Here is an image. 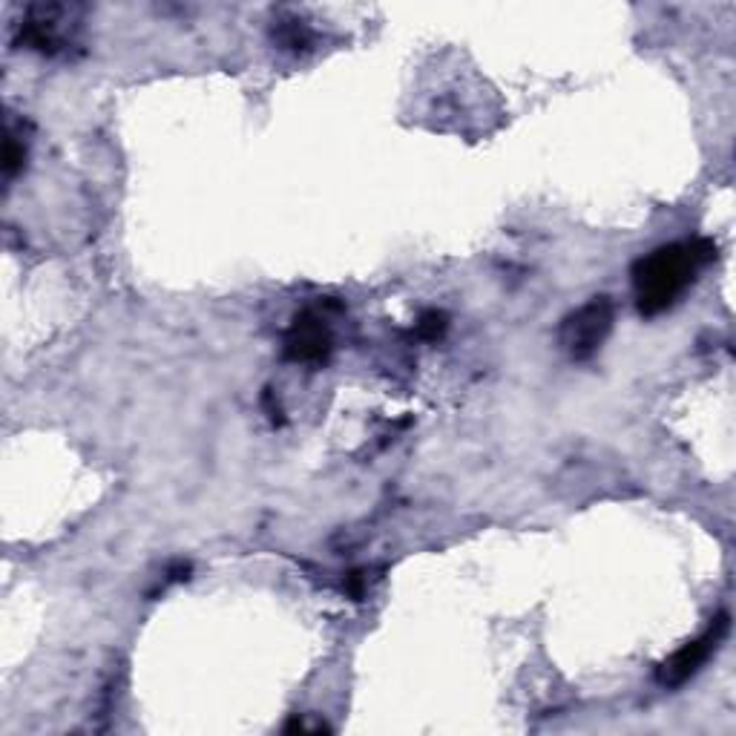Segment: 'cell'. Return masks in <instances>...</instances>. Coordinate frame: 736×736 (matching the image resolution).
Listing matches in <instances>:
<instances>
[{
    "instance_id": "3957f363",
    "label": "cell",
    "mask_w": 736,
    "mask_h": 736,
    "mask_svg": "<svg viewBox=\"0 0 736 736\" xmlns=\"http://www.w3.org/2000/svg\"><path fill=\"white\" fill-rule=\"evenodd\" d=\"M612 320H616V305H612L610 296H592L590 303H585L578 311H572L570 317H565V323L558 328V343L567 352V357L585 363V360L596 357L601 345L607 343Z\"/></svg>"
},
{
    "instance_id": "52a82bcc",
    "label": "cell",
    "mask_w": 736,
    "mask_h": 736,
    "mask_svg": "<svg viewBox=\"0 0 736 736\" xmlns=\"http://www.w3.org/2000/svg\"><path fill=\"white\" fill-rule=\"evenodd\" d=\"M23 161H27V141L14 133V127H9L7 141H3V176H7V181H12L21 173Z\"/></svg>"
},
{
    "instance_id": "6da1fadb",
    "label": "cell",
    "mask_w": 736,
    "mask_h": 736,
    "mask_svg": "<svg viewBox=\"0 0 736 736\" xmlns=\"http://www.w3.org/2000/svg\"><path fill=\"white\" fill-rule=\"evenodd\" d=\"M716 259L714 239L670 242L650 251L634 265L636 305L641 317H656L674 308L681 294L699 279L710 262Z\"/></svg>"
},
{
    "instance_id": "277c9868",
    "label": "cell",
    "mask_w": 736,
    "mask_h": 736,
    "mask_svg": "<svg viewBox=\"0 0 736 736\" xmlns=\"http://www.w3.org/2000/svg\"><path fill=\"white\" fill-rule=\"evenodd\" d=\"M728 630L730 616L728 612H719L703 636H696L694 641L681 645L668 661H661L659 670H656V681H659L661 688H681V685L694 679V676L705 668V661L719 650Z\"/></svg>"
},
{
    "instance_id": "7a4b0ae2",
    "label": "cell",
    "mask_w": 736,
    "mask_h": 736,
    "mask_svg": "<svg viewBox=\"0 0 736 736\" xmlns=\"http://www.w3.org/2000/svg\"><path fill=\"white\" fill-rule=\"evenodd\" d=\"M81 12V7H67V3H32L23 9L14 38L21 47L35 49L41 56H58L76 41Z\"/></svg>"
},
{
    "instance_id": "30bf717a",
    "label": "cell",
    "mask_w": 736,
    "mask_h": 736,
    "mask_svg": "<svg viewBox=\"0 0 736 736\" xmlns=\"http://www.w3.org/2000/svg\"><path fill=\"white\" fill-rule=\"evenodd\" d=\"M265 409H268V418L274 420V423H283V409H279V403H274V394H271V389H268V394H265Z\"/></svg>"
},
{
    "instance_id": "8992f818",
    "label": "cell",
    "mask_w": 736,
    "mask_h": 736,
    "mask_svg": "<svg viewBox=\"0 0 736 736\" xmlns=\"http://www.w3.org/2000/svg\"><path fill=\"white\" fill-rule=\"evenodd\" d=\"M274 43L288 52H305L314 43V32L300 18H283L274 23Z\"/></svg>"
},
{
    "instance_id": "ba28073f",
    "label": "cell",
    "mask_w": 736,
    "mask_h": 736,
    "mask_svg": "<svg viewBox=\"0 0 736 736\" xmlns=\"http://www.w3.org/2000/svg\"><path fill=\"white\" fill-rule=\"evenodd\" d=\"M446 328L449 317L443 311H426V314L414 323V334H418L420 340H426V343H438V340L446 334Z\"/></svg>"
},
{
    "instance_id": "9c48e42d",
    "label": "cell",
    "mask_w": 736,
    "mask_h": 736,
    "mask_svg": "<svg viewBox=\"0 0 736 736\" xmlns=\"http://www.w3.org/2000/svg\"><path fill=\"white\" fill-rule=\"evenodd\" d=\"M345 592L352 596V599H363L365 592V572H349V578H345Z\"/></svg>"
},
{
    "instance_id": "5b68a950",
    "label": "cell",
    "mask_w": 736,
    "mask_h": 736,
    "mask_svg": "<svg viewBox=\"0 0 736 736\" xmlns=\"http://www.w3.org/2000/svg\"><path fill=\"white\" fill-rule=\"evenodd\" d=\"M334 349L331 328L317 311H300L285 334V360L291 363H325Z\"/></svg>"
}]
</instances>
